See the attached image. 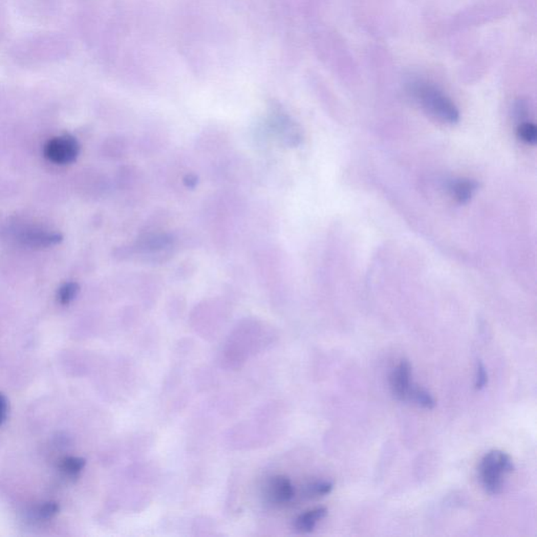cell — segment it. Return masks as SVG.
Returning <instances> with one entry per match:
<instances>
[{
  "mask_svg": "<svg viewBox=\"0 0 537 537\" xmlns=\"http://www.w3.org/2000/svg\"><path fill=\"white\" fill-rule=\"evenodd\" d=\"M408 400H412L417 405L425 409H434L436 407V400L428 393L427 390L419 386H412L408 396Z\"/></svg>",
  "mask_w": 537,
  "mask_h": 537,
  "instance_id": "8",
  "label": "cell"
},
{
  "mask_svg": "<svg viewBox=\"0 0 537 537\" xmlns=\"http://www.w3.org/2000/svg\"><path fill=\"white\" fill-rule=\"evenodd\" d=\"M59 505L55 502L45 503L39 510V516L43 520H50L59 514Z\"/></svg>",
  "mask_w": 537,
  "mask_h": 537,
  "instance_id": "13",
  "label": "cell"
},
{
  "mask_svg": "<svg viewBox=\"0 0 537 537\" xmlns=\"http://www.w3.org/2000/svg\"><path fill=\"white\" fill-rule=\"evenodd\" d=\"M487 383H488V375H487L486 367L482 361H478L476 364V389H483Z\"/></svg>",
  "mask_w": 537,
  "mask_h": 537,
  "instance_id": "14",
  "label": "cell"
},
{
  "mask_svg": "<svg viewBox=\"0 0 537 537\" xmlns=\"http://www.w3.org/2000/svg\"><path fill=\"white\" fill-rule=\"evenodd\" d=\"M327 516L325 507L312 509L301 514L295 520V529L301 533H310L315 529L316 525Z\"/></svg>",
  "mask_w": 537,
  "mask_h": 537,
  "instance_id": "6",
  "label": "cell"
},
{
  "mask_svg": "<svg viewBox=\"0 0 537 537\" xmlns=\"http://www.w3.org/2000/svg\"><path fill=\"white\" fill-rule=\"evenodd\" d=\"M412 365L407 360H402L390 376V389L398 401L408 400L412 389Z\"/></svg>",
  "mask_w": 537,
  "mask_h": 537,
  "instance_id": "4",
  "label": "cell"
},
{
  "mask_svg": "<svg viewBox=\"0 0 537 537\" xmlns=\"http://www.w3.org/2000/svg\"><path fill=\"white\" fill-rule=\"evenodd\" d=\"M294 487L289 478L283 476H274L269 484V496L278 504L290 502L294 496Z\"/></svg>",
  "mask_w": 537,
  "mask_h": 537,
  "instance_id": "5",
  "label": "cell"
},
{
  "mask_svg": "<svg viewBox=\"0 0 537 537\" xmlns=\"http://www.w3.org/2000/svg\"><path fill=\"white\" fill-rule=\"evenodd\" d=\"M480 482L484 489L490 494H498L504 487L505 474L514 472L512 458L500 450H492L480 460Z\"/></svg>",
  "mask_w": 537,
  "mask_h": 537,
  "instance_id": "2",
  "label": "cell"
},
{
  "mask_svg": "<svg viewBox=\"0 0 537 537\" xmlns=\"http://www.w3.org/2000/svg\"><path fill=\"white\" fill-rule=\"evenodd\" d=\"M9 414V401L3 393H0V426L8 419Z\"/></svg>",
  "mask_w": 537,
  "mask_h": 537,
  "instance_id": "15",
  "label": "cell"
},
{
  "mask_svg": "<svg viewBox=\"0 0 537 537\" xmlns=\"http://www.w3.org/2000/svg\"><path fill=\"white\" fill-rule=\"evenodd\" d=\"M410 94L430 116L444 123L456 124L460 120V112L454 102L441 90L422 80L410 83Z\"/></svg>",
  "mask_w": 537,
  "mask_h": 537,
  "instance_id": "1",
  "label": "cell"
},
{
  "mask_svg": "<svg viewBox=\"0 0 537 537\" xmlns=\"http://www.w3.org/2000/svg\"><path fill=\"white\" fill-rule=\"evenodd\" d=\"M334 484L332 482H327V480H323V482H316L310 485L307 488V494L312 498H318V496H325L327 494H331L333 490Z\"/></svg>",
  "mask_w": 537,
  "mask_h": 537,
  "instance_id": "12",
  "label": "cell"
},
{
  "mask_svg": "<svg viewBox=\"0 0 537 537\" xmlns=\"http://www.w3.org/2000/svg\"><path fill=\"white\" fill-rule=\"evenodd\" d=\"M518 139L529 145H535L537 141V128L531 122H524L518 125L516 130Z\"/></svg>",
  "mask_w": 537,
  "mask_h": 537,
  "instance_id": "11",
  "label": "cell"
},
{
  "mask_svg": "<svg viewBox=\"0 0 537 537\" xmlns=\"http://www.w3.org/2000/svg\"><path fill=\"white\" fill-rule=\"evenodd\" d=\"M79 293V285L76 283H66L58 291L57 298L61 305H65L72 303Z\"/></svg>",
  "mask_w": 537,
  "mask_h": 537,
  "instance_id": "10",
  "label": "cell"
},
{
  "mask_svg": "<svg viewBox=\"0 0 537 537\" xmlns=\"http://www.w3.org/2000/svg\"><path fill=\"white\" fill-rule=\"evenodd\" d=\"M478 187V185L476 181L460 179V180L452 182L449 190L456 202L460 203V204H466V203L469 202Z\"/></svg>",
  "mask_w": 537,
  "mask_h": 537,
  "instance_id": "7",
  "label": "cell"
},
{
  "mask_svg": "<svg viewBox=\"0 0 537 537\" xmlns=\"http://www.w3.org/2000/svg\"><path fill=\"white\" fill-rule=\"evenodd\" d=\"M77 140L70 134H63L48 141L44 146V156L55 164L65 165L75 162L79 154Z\"/></svg>",
  "mask_w": 537,
  "mask_h": 537,
  "instance_id": "3",
  "label": "cell"
},
{
  "mask_svg": "<svg viewBox=\"0 0 537 537\" xmlns=\"http://www.w3.org/2000/svg\"><path fill=\"white\" fill-rule=\"evenodd\" d=\"M86 460L79 456H68L62 460L61 467L65 474L77 476L85 467Z\"/></svg>",
  "mask_w": 537,
  "mask_h": 537,
  "instance_id": "9",
  "label": "cell"
}]
</instances>
